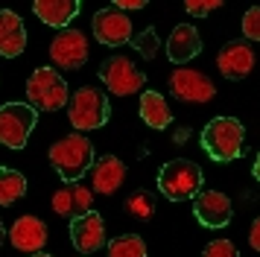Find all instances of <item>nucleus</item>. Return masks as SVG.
<instances>
[{"label": "nucleus", "instance_id": "nucleus-1", "mask_svg": "<svg viewBox=\"0 0 260 257\" xmlns=\"http://www.w3.org/2000/svg\"><path fill=\"white\" fill-rule=\"evenodd\" d=\"M50 164L56 167L61 181H79L94 167V146L85 135H68L50 146Z\"/></svg>", "mask_w": 260, "mask_h": 257}, {"label": "nucleus", "instance_id": "nucleus-2", "mask_svg": "<svg viewBox=\"0 0 260 257\" xmlns=\"http://www.w3.org/2000/svg\"><path fill=\"white\" fill-rule=\"evenodd\" d=\"M243 138H246V128L237 117H213L202 132V146L213 161L228 164L243 155Z\"/></svg>", "mask_w": 260, "mask_h": 257}, {"label": "nucleus", "instance_id": "nucleus-3", "mask_svg": "<svg viewBox=\"0 0 260 257\" xmlns=\"http://www.w3.org/2000/svg\"><path fill=\"white\" fill-rule=\"evenodd\" d=\"M108 117H111V105L100 88L85 85L79 91H73V97H68V120L73 123V128H79V132L103 128Z\"/></svg>", "mask_w": 260, "mask_h": 257}, {"label": "nucleus", "instance_id": "nucleus-4", "mask_svg": "<svg viewBox=\"0 0 260 257\" xmlns=\"http://www.w3.org/2000/svg\"><path fill=\"white\" fill-rule=\"evenodd\" d=\"M202 175L199 164L187 161V158H176V161H167L158 173V190L164 193L170 202H187L202 190Z\"/></svg>", "mask_w": 260, "mask_h": 257}, {"label": "nucleus", "instance_id": "nucleus-5", "mask_svg": "<svg viewBox=\"0 0 260 257\" xmlns=\"http://www.w3.org/2000/svg\"><path fill=\"white\" fill-rule=\"evenodd\" d=\"M26 103L36 111H59L68 105V82L53 68H38L26 82Z\"/></svg>", "mask_w": 260, "mask_h": 257}, {"label": "nucleus", "instance_id": "nucleus-6", "mask_svg": "<svg viewBox=\"0 0 260 257\" xmlns=\"http://www.w3.org/2000/svg\"><path fill=\"white\" fill-rule=\"evenodd\" d=\"M38 111L29 103H6L0 105V143L9 149L26 146V138L32 135Z\"/></svg>", "mask_w": 260, "mask_h": 257}, {"label": "nucleus", "instance_id": "nucleus-7", "mask_svg": "<svg viewBox=\"0 0 260 257\" xmlns=\"http://www.w3.org/2000/svg\"><path fill=\"white\" fill-rule=\"evenodd\" d=\"M100 79L106 82V88L117 97H129V93L143 91V82H146V73L132 65V58L126 56H108L100 68Z\"/></svg>", "mask_w": 260, "mask_h": 257}, {"label": "nucleus", "instance_id": "nucleus-8", "mask_svg": "<svg viewBox=\"0 0 260 257\" xmlns=\"http://www.w3.org/2000/svg\"><path fill=\"white\" fill-rule=\"evenodd\" d=\"M91 29H94L96 41L106 47H123L126 41H132V21L126 12L114 9V6H108V9H100L94 15V21H91Z\"/></svg>", "mask_w": 260, "mask_h": 257}, {"label": "nucleus", "instance_id": "nucleus-9", "mask_svg": "<svg viewBox=\"0 0 260 257\" xmlns=\"http://www.w3.org/2000/svg\"><path fill=\"white\" fill-rule=\"evenodd\" d=\"M170 91H173V97L184 100V103H211L213 97H216L213 82L202 70H190V68H178L173 73Z\"/></svg>", "mask_w": 260, "mask_h": 257}, {"label": "nucleus", "instance_id": "nucleus-10", "mask_svg": "<svg viewBox=\"0 0 260 257\" xmlns=\"http://www.w3.org/2000/svg\"><path fill=\"white\" fill-rule=\"evenodd\" d=\"M193 213L205 228H225L231 222V199L219 190H199L193 196Z\"/></svg>", "mask_w": 260, "mask_h": 257}, {"label": "nucleus", "instance_id": "nucleus-11", "mask_svg": "<svg viewBox=\"0 0 260 257\" xmlns=\"http://www.w3.org/2000/svg\"><path fill=\"white\" fill-rule=\"evenodd\" d=\"M50 58L64 70H76L88 61V41L79 29H61L53 44H50Z\"/></svg>", "mask_w": 260, "mask_h": 257}, {"label": "nucleus", "instance_id": "nucleus-12", "mask_svg": "<svg viewBox=\"0 0 260 257\" xmlns=\"http://www.w3.org/2000/svg\"><path fill=\"white\" fill-rule=\"evenodd\" d=\"M71 240L82 254L100 251L106 245V222H103V216L96 210H88L82 216L71 219Z\"/></svg>", "mask_w": 260, "mask_h": 257}, {"label": "nucleus", "instance_id": "nucleus-13", "mask_svg": "<svg viewBox=\"0 0 260 257\" xmlns=\"http://www.w3.org/2000/svg\"><path fill=\"white\" fill-rule=\"evenodd\" d=\"M53 210L61 213L64 219H76V216H82L88 210H94V193L88 187H82L79 181H68L61 190H56Z\"/></svg>", "mask_w": 260, "mask_h": 257}, {"label": "nucleus", "instance_id": "nucleus-14", "mask_svg": "<svg viewBox=\"0 0 260 257\" xmlns=\"http://www.w3.org/2000/svg\"><path fill=\"white\" fill-rule=\"evenodd\" d=\"M9 240H12V245L18 251L38 254L44 248V243H47V225L38 219V216H21L9 228Z\"/></svg>", "mask_w": 260, "mask_h": 257}, {"label": "nucleus", "instance_id": "nucleus-15", "mask_svg": "<svg viewBox=\"0 0 260 257\" xmlns=\"http://www.w3.org/2000/svg\"><path fill=\"white\" fill-rule=\"evenodd\" d=\"M216 65H219V73L225 79H243V76H248V70L254 65V50H251L248 41H228L219 50Z\"/></svg>", "mask_w": 260, "mask_h": 257}, {"label": "nucleus", "instance_id": "nucleus-16", "mask_svg": "<svg viewBox=\"0 0 260 257\" xmlns=\"http://www.w3.org/2000/svg\"><path fill=\"white\" fill-rule=\"evenodd\" d=\"M199 53H202V38L196 33V26L178 23L176 29H173V35L167 38V58L173 65H184V61H190Z\"/></svg>", "mask_w": 260, "mask_h": 257}, {"label": "nucleus", "instance_id": "nucleus-17", "mask_svg": "<svg viewBox=\"0 0 260 257\" xmlns=\"http://www.w3.org/2000/svg\"><path fill=\"white\" fill-rule=\"evenodd\" d=\"M26 50V26L12 9H0V56L15 58Z\"/></svg>", "mask_w": 260, "mask_h": 257}, {"label": "nucleus", "instance_id": "nucleus-18", "mask_svg": "<svg viewBox=\"0 0 260 257\" xmlns=\"http://www.w3.org/2000/svg\"><path fill=\"white\" fill-rule=\"evenodd\" d=\"M91 181H94L96 193L108 196V193L120 190V184L126 181V167L117 155H103V158H96L94 170H91Z\"/></svg>", "mask_w": 260, "mask_h": 257}, {"label": "nucleus", "instance_id": "nucleus-19", "mask_svg": "<svg viewBox=\"0 0 260 257\" xmlns=\"http://www.w3.org/2000/svg\"><path fill=\"white\" fill-rule=\"evenodd\" d=\"M32 12H36L47 26H56V29H68V23L79 15V0H36L32 3Z\"/></svg>", "mask_w": 260, "mask_h": 257}, {"label": "nucleus", "instance_id": "nucleus-20", "mask_svg": "<svg viewBox=\"0 0 260 257\" xmlns=\"http://www.w3.org/2000/svg\"><path fill=\"white\" fill-rule=\"evenodd\" d=\"M141 117H143V123L152 126V128H167L170 123H173V111L167 108V100L158 91H143Z\"/></svg>", "mask_w": 260, "mask_h": 257}, {"label": "nucleus", "instance_id": "nucleus-21", "mask_svg": "<svg viewBox=\"0 0 260 257\" xmlns=\"http://www.w3.org/2000/svg\"><path fill=\"white\" fill-rule=\"evenodd\" d=\"M26 193V175L12 170V167H0V205L9 208Z\"/></svg>", "mask_w": 260, "mask_h": 257}, {"label": "nucleus", "instance_id": "nucleus-22", "mask_svg": "<svg viewBox=\"0 0 260 257\" xmlns=\"http://www.w3.org/2000/svg\"><path fill=\"white\" fill-rule=\"evenodd\" d=\"M108 257H146V243L138 234H123L108 243Z\"/></svg>", "mask_w": 260, "mask_h": 257}, {"label": "nucleus", "instance_id": "nucleus-23", "mask_svg": "<svg viewBox=\"0 0 260 257\" xmlns=\"http://www.w3.org/2000/svg\"><path fill=\"white\" fill-rule=\"evenodd\" d=\"M126 210H129L135 219H152L155 213V196L149 190H135L129 199H126Z\"/></svg>", "mask_w": 260, "mask_h": 257}, {"label": "nucleus", "instance_id": "nucleus-24", "mask_svg": "<svg viewBox=\"0 0 260 257\" xmlns=\"http://www.w3.org/2000/svg\"><path fill=\"white\" fill-rule=\"evenodd\" d=\"M132 44H135V50H138L143 58H155V53H158V33H155L152 26H146L141 35L132 38Z\"/></svg>", "mask_w": 260, "mask_h": 257}, {"label": "nucleus", "instance_id": "nucleus-25", "mask_svg": "<svg viewBox=\"0 0 260 257\" xmlns=\"http://www.w3.org/2000/svg\"><path fill=\"white\" fill-rule=\"evenodd\" d=\"M202 257H240L234 243H228V240H213V243L205 245V251Z\"/></svg>", "mask_w": 260, "mask_h": 257}, {"label": "nucleus", "instance_id": "nucleus-26", "mask_svg": "<svg viewBox=\"0 0 260 257\" xmlns=\"http://www.w3.org/2000/svg\"><path fill=\"white\" fill-rule=\"evenodd\" d=\"M243 33H246L248 41H257L260 38V9L251 6V9L243 15Z\"/></svg>", "mask_w": 260, "mask_h": 257}, {"label": "nucleus", "instance_id": "nucleus-27", "mask_svg": "<svg viewBox=\"0 0 260 257\" xmlns=\"http://www.w3.org/2000/svg\"><path fill=\"white\" fill-rule=\"evenodd\" d=\"M222 3L219 0H187L184 3V9L193 15V18H205V15H211L213 9H219Z\"/></svg>", "mask_w": 260, "mask_h": 257}, {"label": "nucleus", "instance_id": "nucleus-28", "mask_svg": "<svg viewBox=\"0 0 260 257\" xmlns=\"http://www.w3.org/2000/svg\"><path fill=\"white\" fill-rule=\"evenodd\" d=\"M146 0H114V9L120 12H129V9H143Z\"/></svg>", "mask_w": 260, "mask_h": 257}, {"label": "nucleus", "instance_id": "nucleus-29", "mask_svg": "<svg viewBox=\"0 0 260 257\" xmlns=\"http://www.w3.org/2000/svg\"><path fill=\"white\" fill-rule=\"evenodd\" d=\"M248 243H251V248H260V219L251 222V237H248Z\"/></svg>", "mask_w": 260, "mask_h": 257}, {"label": "nucleus", "instance_id": "nucleus-30", "mask_svg": "<svg viewBox=\"0 0 260 257\" xmlns=\"http://www.w3.org/2000/svg\"><path fill=\"white\" fill-rule=\"evenodd\" d=\"M3 237H6V228H3V219H0V245H3Z\"/></svg>", "mask_w": 260, "mask_h": 257}, {"label": "nucleus", "instance_id": "nucleus-31", "mask_svg": "<svg viewBox=\"0 0 260 257\" xmlns=\"http://www.w3.org/2000/svg\"><path fill=\"white\" fill-rule=\"evenodd\" d=\"M29 257H53V254H44V251H38V254H29Z\"/></svg>", "mask_w": 260, "mask_h": 257}]
</instances>
